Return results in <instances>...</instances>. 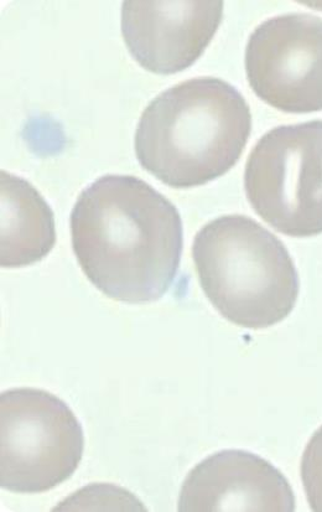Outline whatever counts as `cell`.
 Masks as SVG:
<instances>
[{
    "label": "cell",
    "mask_w": 322,
    "mask_h": 512,
    "mask_svg": "<svg viewBox=\"0 0 322 512\" xmlns=\"http://www.w3.org/2000/svg\"><path fill=\"white\" fill-rule=\"evenodd\" d=\"M70 230L82 272L108 298L153 303L173 286L183 221L175 205L144 180L109 174L93 181L77 198Z\"/></svg>",
    "instance_id": "1"
},
{
    "label": "cell",
    "mask_w": 322,
    "mask_h": 512,
    "mask_svg": "<svg viewBox=\"0 0 322 512\" xmlns=\"http://www.w3.org/2000/svg\"><path fill=\"white\" fill-rule=\"evenodd\" d=\"M252 132L241 92L216 77H196L161 92L135 132V155L155 178L190 189L235 167Z\"/></svg>",
    "instance_id": "2"
},
{
    "label": "cell",
    "mask_w": 322,
    "mask_h": 512,
    "mask_svg": "<svg viewBox=\"0 0 322 512\" xmlns=\"http://www.w3.org/2000/svg\"><path fill=\"white\" fill-rule=\"evenodd\" d=\"M202 291L228 322L266 329L293 312L299 274L284 243L242 215L212 220L192 245Z\"/></svg>",
    "instance_id": "3"
},
{
    "label": "cell",
    "mask_w": 322,
    "mask_h": 512,
    "mask_svg": "<svg viewBox=\"0 0 322 512\" xmlns=\"http://www.w3.org/2000/svg\"><path fill=\"white\" fill-rule=\"evenodd\" d=\"M85 436L66 403L48 391L12 389L0 395V486L40 494L75 474Z\"/></svg>",
    "instance_id": "4"
},
{
    "label": "cell",
    "mask_w": 322,
    "mask_h": 512,
    "mask_svg": "<svg viewBox=\"0 0 322 512\" xmlns=\"http://www.w3.org/2000/svg\"><path fill=\"white\" fill-rule=\"evenodd\" d=\"M244 190L254 211L292 237L322 234V121L273 128L249 154Z\"/></svg>",
    "instance_id": "5"
},
{
    "label": "cell",
    "mask_w": 322,
    "mask_h": 512,
    "mask_svg": "<svg viewBox=\"0 0 322 512\" xmlns=\"http://www.w3.org/2000/svg\"><path fill=\"white\" fill-rule=\"evenodd\" d=\"M249 86L287 113L322 111V19L284 14L254 29L244 56Z\"/></svg>",
    "instance_id": "6"
},
{
    "label": "cell",
    "mask_w": 322,
    "mask_h": 512,
    "mask_svg": "<svg viewBox=\"0 0 322 512\" xmlns=\"http://www.w3.org/2000/svg\"><path fill=\"white\" fill-rule=\"evenodd\" d=\"M222 2L122 4V34L129 53L145 70L173 75L204 54L222 23Z\"/></svg>",
    "instance_id": "7"
},
{
    "label": "cell",
    "mask_w": 322,
    "mask_h": 512,
    "mask_svg": "<svg viewBox=\"0 0 322 512\" xmlns=\"http://www.w3.org/2000/svg\"><path fill=\"white\" fill-rule=\"evenodd\" d=\"M292 486L268 460L240 449L210 455L181 486L180 512H293Z\"/></svg>",
    "instance_id": "8"
},
{
    "label": "cell",
    "mask_w": 322,
    "mask_h": 512,
    "mask_svg": "<svg viewBox=\"0 0 322 512\" xmlns=\"http://www.w3.org/2000/svg\"><path fill=\"white\" fill-rule=\"evenodd\" d=\"M0 266L22 268L43 260L56 243L55 216L29 181L0 178Z\"/></svg>",
    "instance_id": "9"
},
{
    "label": "cell",
    "mask_w": 322,
    "mask_h": 512,
    "mask_svg": "<svg viewBox=\"0 0 322 512\" xmlns=\"http://www.w3.org/2000/svg\"><path fill=\"white\" fill-rule=\"evenodd\" d=\"M300 474L310 509L322 512V426L305 448Z\"/></svg>",
    "instance_id": "10"
}]
</instances>
